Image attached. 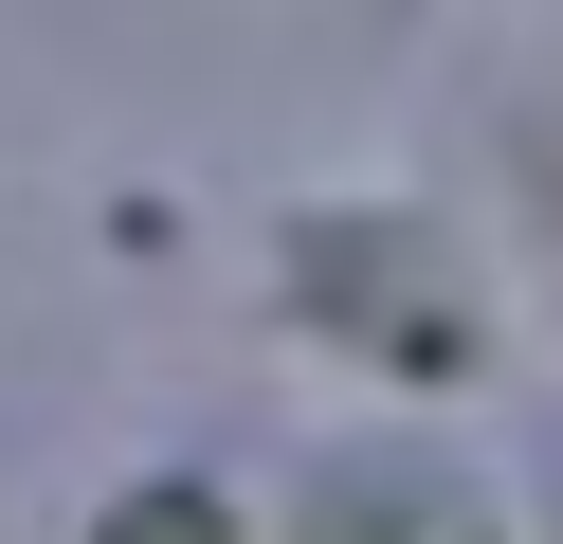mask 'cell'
Instances as JSON below:
<instances>
[{
  "label": "cell",
  "instance_id": "cell-1",
  "mask_svg": "<svg viewBox=\"0 0 563 544\" xmlns=\"http://www.w3.org/2000/svg\"><path fill=\"white\" fill-rule=\"evenodd\" d=\"M128 544H219V526H183V508H146V526H128Z\"/></svg>",
  "mask_w": 563,
  "mask_h": 544
}]
</instances>
